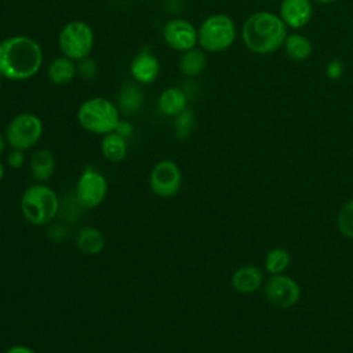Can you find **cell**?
Here are the masks:
<instances>
[{
    "label": "cell",
    "mask_w": 353,
    "mask_h": 353,
    "mask_svg": "<svg viewBox=\"0 0 353 353\" xmlns=\"http://www.w3.org/2000/svg\"><path fill=\"white\" fill-rule=\"evenodd\" d=\"M41 46L32 37L17 34L0 41V74L11 81L32 79L43 65Z\"/></svg>",
    "instance_id": "6da1fadb"
},
{
    "label": "cell",
    "mask_w": 353,
    "mask_h": 353,
    "mask_svg": "<svg viewBox=\"0 0 353 353\" xmlns=\"http://www.w3.org/2000/svg\"><path fill=\"white\" fill-rule=\"evenodd\" d=\"M287 25L269 11H258L250 15L241 29L245 47L255 54H270L284 46Z\"/></svg>",
    "instance_id": "7a4b0ae2"
},
{
    "label": "cell",
    "mask_w": 353,
    "mask_h": 353,
    "mask_svg": "<svg viewBox=\"0 0 353 353\" xmlns=\"http://www.w3.org/2000/svg\"><path fill=\"white\" fill-rule=\"evenodd\" d=\"M59 197L46 183H34L22 193L19 208L23 218L33 226L50 223L59 212Z\"/></svg>",
    "instance_id": "3957f363"
},
{
    "label": "cell",
    "mask_w": 353,
    "mask_h": 353,
    "mask_svg": "<svg viewBox=\"0 0 353 353\" xmlns=\"http://www.w3.org/2000/svg\"><path fill=\"white\" fill-rule=\"evenodd\" d=\"M77 121L88 132L105 135L113 132L120 123L116 103L103 97H92L81 102L77 109Z\"/></svg>",
    "instance_id": "277c9868"
},
{
    "label": "cell",
    "mask_w": 353,
    "mask_h": 353,
    "mask_svg": "<svg viewBox=\"0 0 353 353\" xmlns=\"http://www.w3.org/2000/svg\"><path fill=\"white\" fill-rule=\"evenodd\" d=\"M236 39V26L230 17L215 14L205 18L197 29V43L208 52L228 50Z\"/></svg>",
    "instance_id": "5b68a950"
},
{
    "label": "cell",
    "mask_w": 353,
    "mask_h": 353,
    "mask_svg": "<svg viewBox=\"0 0 353 353\" xmlns=\"http://www.w3.org/2000/svg\"><path fill=\"white\" fill-rule=\"evenodd\" d=\"M58 46L62 55L81 61L90 55L94 47V32L84 21H70L61 29Z\"/></svg>",
    "instance_id": "8992f818"
},
{
    "label": "cell",
    "mask_w": 353,
    "mask_h": 353,
    "mask_svg": "<svg viewBox=\"0 0 353 353\" xmlns=\"http://www.w3.org/2000/svg\"><path fill=\"white\" fill-rule=\"evenodd\" d=\"M43 121L39 116L23 112L14 116L6 127V141L11 149L28 150L37 145L43 135Z\"/></svg>",
    "instance_id": "52a82bcc"
},
{
    "label": "cell",
    "mask_w": 353,
    "mask_h": 353,
    "mask_svg": "<svg viewBox=\"0 0 353 353\" xmlns=\"http://www.w3.org/2000/svg\"><path fill=\"white\" fill-rule=\"evenodd\" d=\"M108 181L103 174L87 167L80 174L74 186V199L79 205L87 210L98 207L106 197Z\"/></svg>",
    "instance_id": "ba28073f"
},
{
    "label": "cell",
    "mask_w": 353,
    "mask_h": 353,
    "mask_svg": "<svg viewBox=\"0 0 353 353\" xmlns=\"http://www.w3.org/2000/svg\"><path fill=\"white\" fill-rule=\"evenodd\" d=\"M149 186L159 197H174L182 186V172L179 165L170 159L160 160L150 171Z\"/></svg>",
    "instance_id": "9c48e42d"
},
{
    "label": "cell",
    "mask_w": 353,
    "mask_h": 353,
    "mask_svg": "<svg viewBox=\"0 0 353 353\" xmlns=\"http://www.w3.org/2000/svg\"><path fill=\"white\" fill-rule=\"evenodd\" d=\"M301 296L298 283L285 274H272L265 284V298L273 306L287 309L294 306Z\"/></svg>",
    "instance_id": "30bf717a"
},
{
    "label": "cell",
    "mask_w": 353,
    "mask_h": 353,
    "mask_svg": "<svg viewBox=\"0 0 353 353\" xmlns=\"http://www.w3.org/2000/svg\"><path fill=\"white\" fill-rule=\"evenodd\" d=\"M163 40L170 48L179 52H185L196 47L197 29L188 19L174 18L164 25Z\"/></svg>",
    "instance_id": "8fae6325"
},
{
    "label": "cell",
    "mask_w": 353,
    "mask_h": 353,
    "mask_svg": "<svg viewBox=\"0 0 353 353\" xmlns=\"http://www.w3.org/2000/svg\"><path fill=\"white\" fill-rule=\"evenodd\" d=\"M130 73L141 84L153 83L160 74V61L148 48L141 50L130 63Z\"/></svg>",
    "instance_id": "7c38bea8"
},
{
    "label": "cell",
    "mask_w": 353,
    "mask_h": 353,
    "mask_svg": "<svg viewBox=\"0 0 353 353\" xmlns=\"http://www.w3.org/2000/svg\"><path fill=\"white\" fill-rule=\"evenodd\" d=\"M280 18L292 29L303 28L312 18L310 0H281Z\"/></svg>",
    "instance_id": "4fadbf2b"
},
{
    "label": "cell",
    "mask_w": 353,
    "mask_h": 353,
    "mask_svg": "<svg viewBox=\"0 0 353 353\" xmlns=\"http://www.w3.org/2000/svg\"><path fill=\"white\" fill-rule=\"evenodd\" d=\"M230 283L237 292L252 294L261 288L263 283V273L256 266L245 265L233 272Z\"/></svg>",
    "instance_id": "5bb4252c"
},
{
    "label": "cell",
    "mask_w": 353,
    "mask_h": 353,
    "mask_svg": "<svg viewBox=\"0 0 353 353\" xmlns=\"http://www.w3.org/2000/svg\"><path fill=\"white\" fill-rule=\"evenodd\" d=\"M29 170L39 183L50 181L55 172V157L48 149H37L29 159Z\"/></svg>",
    "instance_id": "9a60e30c"
},
{
    "label": "cell",
    "mask_w": 353,
    "mask_h": 353,
    "mask_svg": "<svg viewBox=\"0 0 353 353\" xmlns=\"http://www.w3.org/2000/svg\"><path fill=\"white\" fill-rule=\"evenodd\" d=\"M157 106L164 116L175 117L188 108V97L182 88L168 87L161 91Z\"/></svg>",
    "instance_id": "2e32d148"
},
{
    "label": "cell",
    "mask_w": 353,
    "mask_h": 353,
    "mask_svg": "<svg viewBox=\"0 0 353 353\" xmlns=\"http://www.w3.org/2000/svg\"><path fill=\"white\" fill-rule=\"evenodd\" d=\"M74 241L77 248L87 255H97L103 251L106 240L102 232L94 226H83L76 232Z\"/></svg>",
    "instance_id": "e0dca14e"
},
{
    "label": "cell",
    "mask_w": 353,
    "mask_h": 353,
    "mask_svg": "<svg viewBox=\"0 0 353 353\" xmlns=\"http://www.w3.org/2000/svg\"><path fill=\"white\" fill-rule=\"evenodd\" d=\"M77 73V65L73 59L61 55L58 58H54L48 68H47V76L48 79L58 85H63L70 83Z\"/></svg>",
    "instance_id": "ac0fdd59"
},
{
    "label": "cell",
    "mask_w": 353,
    "mask_h": 353,
    "mask_svg": "<svg viewBox=\"0 0 353 353\" xmlns=\"http://www.w3.org/2000/svg\"><path fill=\"white\" fill-rule=\"evenodd\" d=\"M127 150H128L127 139L120 134H117L116 131L102 135L101 153L110 163H119L124 160V157L127 156Z\"/></svg>",
    "instance_id": "d6986e66"
},
{
    "label": "cell",
    "mask_w": 353,
    "mask_h": 353,
    "mask_svg": "<svg viewBox=\"0 0 353 353\" xmlns=\"http://www.w3.org/2000/svg\"><path fill=\"white\" fill-rule=\"evenodd\" d=\"M179 70L188 77H196L201 74L207 66V55L203 50L190 48L182 52L179 58Z\"/></svg>",
    "instance_id": "ffe728a7"
},
{
    "label": "cell",
    "mask_w": 353,
    "mask_h": 353,
    "mask_svg": "<svg viewBox=\"0 0 353 353\" xmlns=\"http://www.w3.org/2000/svg\"><path fill=\"white\" fill-rule=\"evenodd\" d=\"M284 50L288 58L294 61H305L312 54V43L307 37L299 33H291L284 41Z\"/></svg>",
    "instance_id": "44dd1931"
},
{
    "label": "cell",
    "mask_w": 353,
    "mask_h": 353,
    "mask_svg": "<svg viewBox=\"0 0 353 353\" xmlns=\"http://www.w3.org/2000/svg\"><path fill=\"white\" fill-rule=\"evenodd\" d=\"M143 102L142 91L138 85L127 83L123 85L119 94V106L125 113H135L141 109Z\"/></svg>",
    "instance_id": "7402d4cb"
},
{
    "label": "cell",
    "mask_w": 353,
    "mask_h": 353,
    "mask_svg": "<svg viewBox=\"0 0 353 353\" xmlns=\"http://www.w3.org/2000/svg\"><path fill=\"white\" fill-rule=\"evenodd\" d=\"M290 265V254L284 248H273L265 256V269L270 274H281Z\"/></svg>",
    "instance_id": "603a6c76"
},
{
    "label": "cell",
    "mask_w": 353,
    "mask_h": 353,
    "mask_svg": "<svg viewBox=\"0 0 353 353\" xmlns=\"http://www.w3.org/2000/svg\"><path fill=\"white\" fill-rule=\"evenodd\" d=\"M193 124H194V113L192 112V109L186 108L185 110H182L179 114L174 117L175 137L178 139H186L192 132Z\"/></svg>",
    "instance_id": "cb8c5ba5"
},
{
    "label": "cell",
    "mask_w": 353,
    "mask_h": 353,
    "mask_svg": "<svg viewBox=\"0 0 353 353\" xmlns=\"http://www.w3.org/2000/svg\"><path fill=\"white\" fill-rule=\"evenodd\" d=\"M338 230L347 239H353V200L343 204L336 216Z\"/></svg>",
    "instance_id": "d4e9b609"
},
{
    "label": "cell",
    "mask_w": 353,
    "mask_h": 353,
    "mask_svg": "<svg viewBox=\"0 0 353 353\" xmlns=\"http://www.w3.org/2000/svg\"><path fill=\"white\" fill-rule=\"evenodd\" d=\"M7 165L12 170H19L22 168V165L26 161V156H25V150H19V149H11L7 153Z\"/></svg>",
    "instance_id": "484cf974"
},
{
    "label": "cell",
    "mask_w": 353,
    "mask_h": 353,
    "mask_svg": "<svg viewBox=\"0 0 353 353\" xmlns=\"http://www.w3.org/2000/svg\"><path fill=\"white\" fill-rule=\"evenodd\" d=\"M79 62L80 63L77 66V72L81 76H84L85 79H91V77H94L97 74V65H95V62H92L88 58H84V59H81Z\"/></svg>",
    "instance_id": "4316f807"
},
{
    "label": "cell",
    "mask_w": 353,
    "mask_h": 353,
    "mask_svg": "<svg viewBox=\"0 0 353 353\" xmlns=\"http://www.w3.org/2000/svg\"><path fill=\"white\" fill-rule=\"evenodd\" d=\"M48 236L52 239V240H57V241H61V240H66L68 237V229L65 225H54L51 226L50 232H48Z\"/></svg>",
    "instance_id": "83f0119b"
},
{
    "label": "cell",
    "mask_w": 353,
    "mask_h": 353,
    "mask_svg": "<svg viewBox=\"0 0 353 353\" xmlns=\"http://www.w3.org/2000/svg\"><path fill=\"white\" fill-rule=\"evenodd\" d=\"M342 73V65L336 61L334 62H330L328 66H327V74L330 79H338Z\"/></svg>",
    "instance_id": "f1b7e54d"
},
{
    "label": "cell",
    "mask_w": 353,
    "mask_h": 353,
    "mask_svg": "<svg viewBox=\"0 0 353 353\" xmlns=\"http://www.w3.org/2000/svg\"><path fill=\"white\" fill-rule=\"evenodd\" d=\"M114 131L127 139V138L132 134V125H131L130 123L124 121V120H120V123L117 124V127H116Z\"/></svg>",
    "instance_id": "f546056e"
},
{
    "label": "cell",
    "mask_w": 353,
    "mask_h": 353,
    "mask_svg": "<svg viewBox=\"0 0 353 353\" xmlns=\"http://www.w3.org/2000/svg\"><path fill=\"white\" fill-rule=\"evenodd\" d=\"M3 353H36L32 347L25 346V345H12L7 347Z\"/></svg>",
    "instance_id": "4dcf8cb0"
},
{
    "label": "cell",
    "mask_w": 353,
    "mask_h": 353,
    "mask_svg": "<svg viewBox=\"0 0 353 353\" xmlns=\"http://www.w3.org/2000/svg\"><path fill=\"white\" fill-rule=\"evenodd\" d=\"M6 143H7L6 137L0 134V154H3V153H4V150H6Z\"/></svg>",
    "instance_id": "1f68e13d"
},
{
    "label": "cell",
    "mask_w": 353,
    "mask_h": 353,
    "mask_svg": "<svg viewBox=\"0 0 353 353\" xmlns=\"http://www.w3.org/2000/svg\"><path fill=\"white\" fill-rule=\"evenodd\" d=\"M4 175H6V165H4L3 161H0V182L3 181Z\"/></svg>",
    "instance_id": "d6a6232c"
},
{
    "label": "cell",
    "mask_w": 353,
    "mask_h": 353,
    "mask_svg": "<svg viewBox=\"0 0 353 353\" xmlns=\"http://www.w3.org/2000/svg\"><path fill=\"white\" fill-rule=\"evenodd\" d=\"M314 3H320V4H328V3H332V1H336V0H313Z\"/></svg>",
    "instance_id": "836d02e7"
},
{
    "label": "cell",
    "mask_w": 353,
    "mask_h": 353,
    "mask_svg": "<svg viewBox=\"0 0 353 353\" xmlns=\"http://www.w3.org/2000/svg\"><path fill=\"white\" fill-rule=\"evenodd\" d=\"M1 80H3V77H1V74H0V90H1Z\"/></svg>",
    "instance_id": "e575fe53"
}]
</instances>
